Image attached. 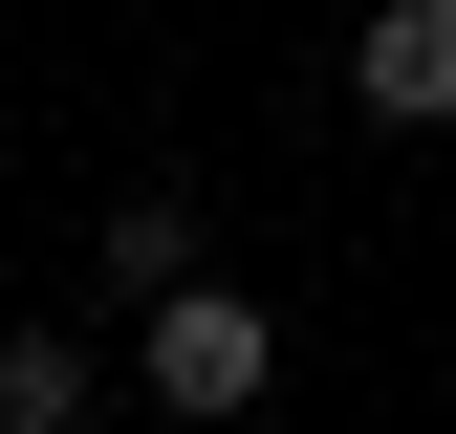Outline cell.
<instances>
[{"instance_id": "cell-1", "label": "cell", "mask_w": 456, "mask_h": 434, "mask_svg": "<svg viewBox=\"0 0 456 434\" xmlns=\"http://www.w3.org/2000/svg\"><path fill=\"white\" fill-rule=\"evenodd\" d=\"M131 391L175 413V434H240V413L282 391V304H240V283H196V304H152V326H131Z\"/></svg>"}, {"instance_id": "cell-2", "label": "cell", "mask_w": 456, "mask_h": 434, "mask_svg": "<svg viewBox=\"0 0 456 434\" xmlns=\"http://www.w3.org/2000/svg\"><path fill=\"white\" fill-rule=\"evenodd\" d=\"M348 108L370 131H456V0H370L348 22Z\"/></svg>"}, {"instance_id": "cell-3", "label": "cell", "mask_w": 456, "mask_h": 434, "mask_svg": "<svg viewBox=\"0 0 456 434\" xmlns=\"http://www.w3.org/2000/svg\"><path fill=\"white\" fill-rule=\"evenodd\" d=\"M87 261H109V304H131V326L217 283V261H196V196H175V174H131V196H109V239H87Z\"/></svg>"}, {"instance_id": "cell-4", "label": "cell", "mask_w": 456, "mask_h": 434, "mask_svg": "<svg viewBox=\"0 0 456 434\" xmlns=\"http://www.w3.org/2000/svg\"><path fill=\"white\" fill-rule=\"evenodd\" d=\"M109 413V348L87 326H0V434H87Z\"/></svg>"}]
</instances>
